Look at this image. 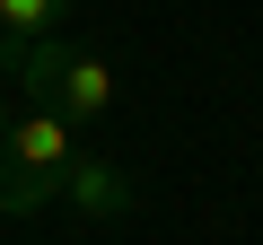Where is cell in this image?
I'll return each mask as SVG.
<instances>
[{
    "mask_svg": "<svg viewBox=\"0 0 263 245\" xmlns=\"http://www.w3.org/2000/svg\"><path fill=\"white\" fill-rule=\"evenodd\" d=\"M70 158H79V122H62L53 105L9 114V132H0V219H35L44 201H62Z\"/></svg>",
    "mask_w": 263,
    "mask_h": 245,
    "instance_id": "6da1fadb",
    "label": "cell"
},
{
    "mask_svg": "<svg viewBox=\"0 0 263 245\" xmlns=\"http://www.w3.org/2000/svg\"><path fill=\"white\" fill-rule=\"evenodd\" d=\"M62 201H70L79 219H123V210H141V184H132V167H123V158L79 149V158H70V175H62Z\"/></svg>",
    "mask_w": 263,
    "mask_h": 245,
    "instance_id": "3957f363",
    "label": "cell"
},
{
    "mask_svg": "<svg viewBox=\"0 0 263 245\" xmlns=\"http://www.w3.org/2000/svg\"><path fill=\"white\" fill-rule=\"evenodd\" d=\"M18 88H27L35 105H53L62 122H79V132L114 122V105H123V79H114V62H105L97 44H44V53L18 70Z\"/></svg>",
    "mask_w": 263,
    "mask_h": 245,
    "instance_id": "7a4b0ae2",
    "label": "cell"
},
{
    "mask_svg": "<svg viewBox=\"0 0 263 245\" xmlns=\"http://www.w3.org/2000/svg\"><path fill=\"white\" fill-rule=\"evenodd\" d=\"M79 0H0V70H27Z\"/></svg>",
    "mask_w": 263,
    "mask_h": 245,
    "instance_id": "277c9868",
    "label": "cell"
},
{
    "mask_svg": "<svg viewBox=\"0 0 263 245\" xmlns=\"http://www.w3.org/2000/svg\"><path fill=\"white\" fill-rule=\"evenodd\" d=\"M0 132H9V88H0Z\"/></svg>",
    "mask_w": 263,
    "mask_h": 245,
    "instance_id": "5b68a950",
    "label": "cell"
}]
</instances>
